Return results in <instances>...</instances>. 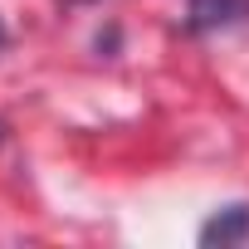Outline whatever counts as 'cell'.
I'll return each instance as SVG.
<instances>
[{
  "label": "cell",
  "instance_id": "277c9868",
  "mask_svg": "<svg viewBox=\"0 0 249 249\" xmlns=\"http://www.w3.org/2000/svg\"><path fill=\"white\" fill-rule=\"evenodd\" d=\"M0 137H5V122H0Z\"/></svg>",
  "mask_w": 249,
  "mask_h": 249
},
{
  "label": "cell",
  "instance_id": "7a4b0ae2",
  "mask_svg": "<svg viewBox=\"0 0 249 249\" xmlns=\"http://www.w3.org/2000/svg\"><path fill=\"white\" fill-rule=\"evenodd\" d=\"M200 244H249V200H234V205H220L210 210V220L200 225Z\"/></svg>",
  "mask_w": 249,
  "mask_h": 249
},
{
  "label": "cell",
  "instance_id": "6da1fadb",
  "mask_svg": "<svg viewBox=\"0 0 249 249\" xmlns=\"http://www.w3.org/2000/svg\"><path fill=\"white\" fill-rule=\"evenodd\" d=\"M249 20V0H186V35H220Z\"/></svg>",
  "mask_w": 249,
  "mask_h": 249
},
{
  "label": "cell",
  "instance_id": "3957f363",
  "mask_svg": "<svg viewBox=\"0 0 249 249\" xmlns=\"http://www.w3.org/2000/svg\"><path fill=\"white\" fill-rule=\"evenodd\" d=\"M5 39H10V35H5V20H0V49H5Z\"/></svg>",
  "mask_w": 249,
  "mask_h": 249
},
{
  "label": "cell",
  "instance_id": "5b68a950",
  "mask_svg": "<svg viewBox=\"0 0 249 249\" xmlns=\"http://www.w3.org/2000/svg\"><path fill=\"white\" fill-rule=\"evenodd\" d=\"M69 5H83V0H69Z\"/></svg>",
  "mask_w": 249,
  "mask_h": 249
}]
</instances>
